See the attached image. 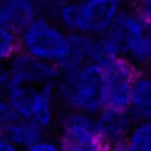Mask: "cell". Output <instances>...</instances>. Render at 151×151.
Wrapping results in <instances>:
<instances>
[{
  "label": "cell",
  "instance_id": "1",
  "mask_svg": "<svg viewBox=\"0 0 151 151\" xmlns=\"http://www.w3.org/2000/svg\"><path fill=\"white\" fill-rule=\"evenodd\" d=\"M116 0H80V2H43V14L53 18L66 32L82 37L107 34L121 13Z\"/></svg>",
  "mask_w": 151,
  "mask_h": 151
},
{
  "label": "cell",
  "instance_id": "2",
  "mask_svg": "<svg viewBox=\"0 0 151 151\" xmlns=\"http://www.w3.org/2000/svg\"><path fill=\"white\" fill-rule=\"evenodd\" d=\"M57 98L64 112L98 116L101 103V69L96 64L68 66L60 69L57 80Z\"/></svg>",
  "mask_w": 151,
  "mask_h": 151
},
{
  "label": "cell",
  "instance_id": "3",
  "mask_svg": "<svg viewBox=\"0 0 151 151\" xmlns=\"http://www.w3.org/2000/svg\"><path fill=\"white\" fill-rule=\"evenodd\" d=\"M18 37L20 52L57 69H64L71 64L73 36L50 16L41 14Z\"/></svg>",
  "mask_w": 151,
  "mask_h": 151
},
{
  "label": "cell",
  "instance_id": "4",
  "mask_svg": "<svg viewBox=\"0 0 151 151\" xmlns=\"http://www.w3.org/2000/svg\"><path fill=\"white\" fill-rule=\"evenodd\" d=\"M114 45L119 59L130 62L137 71L151 68V27L137 13L135 6H123L112 27L105 34Z\"/></svg>",
  "mask_w": 151,
  "mask_h": 151
},
{
  "label": "cell",
  "instance_id": "5",
  "mask_svg": "<svg viewBox=\"0 0 151 151\" xmlns=\"http://www.w3.org/2000/svg\"><path fill=\"white\" fill-rule=\"evenodd\" d=\"M2 100L14 116L34 123L45 133L59 121L60 105L57 98V86L27 87L9 84Z\"/></svg>",
  "mask_w": 151,
  "mask_h": 151
},
{
  "label": "cell",
  "instance_id": "6",
  "mask_svg": "<svg viewBox=\"0 0 151 151\" xmlns=\"http://www.w3.org/2000/svg\"><path fill=\"white\" fill-rule=\"evenodd\" d=\"M101 69V103L107 110L128 112L130 94L137 78V69L124 59H114L100 66Z\"/></svg>",
  "mask_w": 151,
  "mask_h": 151
},
{
  "label": "cell",
  "instance_id": "7",
  "mask_svg": "<svg viewBox=\"0 0 151 151\" xmlns=\"http://www.w3.org/2000/svg\"><path fill=\"white\" fill-rule=\"evenodd\" d=\"M59 142L64 151H103V144L93 116L64 112L59 117Z\"/></svg>",
  "mask_w": 151,
  "mask_h": 151
},
{
  "label": "cell",
  "instance_id": "8",
  "mask_svg": "<svg viewBox=\"0 0 151 151\" xmlns=\"http://www.w3.org/2000/svg\"><path fill=\"white\" fill-rule=\"evenodd\" d=\"M7 78L13 86H27V87H43V86H57L60 69L45 64L23 52L16 53L14 59L6 66Z\"/></svg>",
  "mask_w": 151,
  "mask_h": 151
},
{
  "label": "cell",
  "instance_id": "9",
  "mask_svg": "<svg viewBox=\"0 0 151 151\" xmlns=\"http://www.w3.org/2000/svg\"><path fill=\"white\" fill-rule=\"evenodd\" d=\"M43 14V2L34 0H0V25L22 34L36 18Z\"/></svg>",
  "mask_w": 151,
  "mask_h": 151
},
{
  "label": "cell",
  "instance_id": "10",
  "mask_svg": "<svg viewBox=\"0 0 151 151\" xmlns=\"http://www.w3.org/2000/svg\"><path fill=\"white\" fill-rule=\"evenodd\" d=\"M0 114L4 117V130H2V135L6 139H9L14 146H18L20 149H25L29 147L30 144L37 142L41 137H45L46 133L36 126L34 123L23 119V117H18L14 116L9 107L6 105V101L0 98Z\"/></svg>",
  "mask_w": 151,
  "mask_h": 151
},
{
  "label": "cell",
  "instance_id": "11",
  "mask_svg": "<svg viewBox=\"0 0 151 151\" xmlns=\"http://www.w3.org/2000/svg\"><path fill=\"white\" fill-rule=\"evenodd\" d=\"M94 121L98 133L107 147H119L133 126V119L128 116V112L123 110L103 109L98 116H94Z\"/></svg>",
  "mask_w": 151,
  "mask_h": 151
},
{
  "label": "cell",
  "instance_id": "12",
  "mask_svg": "<svg viewBox=\"0 0 151 151\" xmlns=\"http://www.w3.org/2000/svg\"><path fill=\"white\" fill-rule=\"evenodd\" d=\"M128 116L133 123L151 121V71H139L132 87Z\"/></svg>",
  "mask_w": 151,
  "mask_h": 151
},
{
  "label": "cell",
  "instance_id": "13",
  "mask_svg": "<svg viewBox=\"0 0 151 151\" xmlns=\"http://www.w3.org/2000/svg\"><path fill=\"white\" fill-rule=\"evenodd\" d=\"M121 151H151V121L133 123L124 142L119 146Z\"/></svg>",
  "mask_w": 151,
  "mask_h": 151
},
{
  "label": "cell",
  "instance_id": "14",
  "mask_svg": "<svg viewBox=\"0 0 151 151\" xmlns=\"http://www.w3.org/2000/svg\"><path fill=\"white\" fill-rule=\"evenodd\" d=\"M20 53V37L13 30L0 25V64L7 66L14 55Z\"/></svg>",
  "mask_w": 151,
  "mask_h": 151
},
{
  "label": "cell",
  "instance_id": "15",
  "mask_svg": "<svg viewBox=\"0 0 151 151\" xmlns=\"http://www.w3.org/2000/svg\"><path fill=\"white\" fill-rule=\"evenodd\" d=\"M22 151H64V149H62L59 139L45 135V137H41L37 142L30 144L29 147H25V149H22Z\"/></svg>",
  "mask_w": 151,
  "mask_h": 151
},
{
  "label": "cell",
  "instance_id": "16",
  "mask_svg": "<svg viewBox=\"0 0 151 151\" xmlns=\"http://www.w3.org/2000/svg\"><path fill=\"white\" fill-rule=\"evenodd\" d=\"M135 9H137V13L142 16V20H144V22L151 27V0L137 4V6H135Z\"/></svg>",
  "mask_w": 151,
  "mask_h": 151
},
{
  "label": "cell",
  "instance_id": "17",
  "mask_svg": "<svg viewBox=\"0 0 151 151\" xmlns=\"http://www.w3.org/2000/svg\"><path fill=\"white\" fill-rule=\"evenodd\" d=\"M9 86V78H7V68L4 64H0V98H4V93Z\"/></svg>",
  "mask_w": 151,
  "mask_h": 151
},
{
  "label": "cell",
  "instance_id": "18",
  "mask_svg": "<svg viewBox=\"0 0 151 151\" xmlns=\"http://www.w3.org/2000/svg\"><path fill=\"white\" fill-rule=\"evenodd\" d=\"M0 151H22L18 146H14L9 139H6L4 135H0Z\"/></svg>",
  "mask_w": 151,
  "mask_h": 151
},
{
  "label": "cell",
  "instance_id": "19",
  "mask_svg": "<svg viewBox=\"0 0 151 151\" xmlns=\"http://www.w3.org/2000/svg\"><path fill=\"white\" fill-rule=\"evenodd\" d=\"M2 130H4V117L0 114V135H2Z\"/></svg>",
  "mask_w": 151,
  "mask_h": 151
},
{
  "label": "cell",
  "instance_id": "20",
  "mask_svg": "<svg viewBox=\"0 0 151 151\" xmlns=\"http://www.w3.org/2000/svg\"><path fill=\"white\" fill-rule=\"evenodd\" d=\"M103 151H121V149L119 147H105Z\"/></svg>",
  "mask_w": 151,
  "mask_h": 151
}]
</instances>
